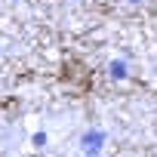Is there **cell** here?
I'll use <instances>...</instances> for the list:
<instances>
[{
  "mask_svg": "<svg viewBox=\"0 0 157 157\" xmlns=\"http://www.w3.org/2000/svg\"><path fill=\"white\" fill-rule=\"evenodd\" d=\"M123 74H126V71H123V62H114V65H111V77H123Z\"/></svg>",
  "mask_w": 157,
  "mask_h": 157,
  "instance_id": "cell-1",
  "label": "cell"
}]
</instances>
